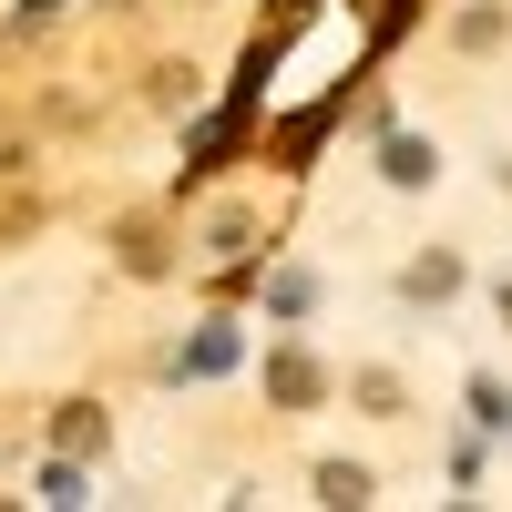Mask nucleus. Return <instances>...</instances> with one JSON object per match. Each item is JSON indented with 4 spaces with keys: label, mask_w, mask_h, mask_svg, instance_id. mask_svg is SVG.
I'll return each mask as SVG.
<instances>
[{
    "label": "nucleus",
    "mask_w": 512,
    "mask_h": 512,
    "mask_svg": "<svg viewBox=\"0 0 512 512\" xmlns=\"http://www.w3.org/2000/svg\"><path fill=\"white\" fill-rule=\"evenodd\" d=\"M400 31V0H287L256 41V82H246V113L277 134V154H308L328 103L359 82L369 41Z\"/></svg>",
    "instance_id": "f257e3e1"
},
{
    "label": "nucleus",
    "mask_w": 512,
    "mask_h": 512,
    "mask_svg": "<svg viewBox=\"0 0 512 512\" xmlns=\"http://www.w3.org/2000/svg\"><path fill=\"white\" fill-rule=\"evenodd\" d=\"M400 297H420V308H441V297H461V256H451V246H431V256H410V277H400Z\"/></svg>",
    "instance_id": "f03ea898"
},
{
    "label": "nucleus",
    "mask_w": 512,
    "mask_h": 512,
    "mask_svg": "<svg viewBox=\"0 0 512 512\" xmlns=\"http://www.w3.org/2000/svg\"><path fill=\"white\" fill-rule=\"evenodd\" d=\"M267 390H277V400H287V410H308V400H318V390H328V369H318V359H308V349H277V359H267Z\"/></svg>",
    "instance_id": "7ed1b4c3"
},
{
    "label": "nucleus",
    "mask_w": 512,
    "mask_h": 512,
    "mask_svg": "<svg viewBox=\"0 0 512 512\" xmlns=\"http://www.w3.org/2000/svg\"><path fill=\"white\" fill-rule=\"evenodd\" d=\"M379 175H390V185H431V175H441V154L420 144V134H390V154H379Z\"/></svg>",
    "instance_id": "20e7f679"
},
{
    "label": "nucleus",
    "mask_w": 512,
    "mask_h": 512,
    "mask_svg": "<svg viewBox=\"0 0 512 512\" xmlns=\"http://www.w3.org/2000/svg\"><path fill=\"white\" fill-rule=\"evenodd\" d=\"M267 308H277V318H308V308H318V277H308V267H277V277H267Z\"/></svg>",
    "instance_id": "39448f33"
},
{
    "label": "nucleus",
    "mask_w": 512,
    "mask_h": 512,
    "mask_svg": "<svg viewBox=\"0 0 512 512\" xmlns=\"http://www.w3.org/2000/svg\"><path fill=\"white\" fill-rule=\"evenodd\" d=\"M502 31H512V11H502V0H482V11H461V52H492Z\"/></svg>",
    "instance_id": "423d86ee"
},
{
    "label": "nucleus",
    "mask_w": 512,
    "mask_h": 512,
    "mask_svg": "<svg viewBox=\"0 0 512 512\" xmlns=\"http://www.w3.org/2000/svg\"><path fill=\"white\" fill-rule=\"evenodd\" d=\"M185 369H195V379H216V369H236V328H205L195 349H185Z\"/></svg>",
    "instance_id": "0eeeda50"
},
{
    "label": "nucleus",
    "mask_w": 512,
    "mask_h": 512,
    "mask_svg": "<svg viewBox=\"0 0 512 512\" xmlns=\"http://www.w3.org/2000/svg\"><path fill=\"white\" fill-rule=\"evenodd\" d=\"M62 451H72V461H93V451H103V410H82V400H72V410H62Z\"/></svg>",
    "instance_id": "6e6552de"
},
{
    "label": "nucleus",
    "mask_w": 512,
    "mask_h": 512,
    "mask_svg": "<svg viewBox=\"0 0 512 512\" xmlns=\"http://www.w3.org/2000/svg\"><path fill=\"white\" fill-rule=\"evenodd\" d=\"M318 502H338V512L369 502V472H359V461H328V472H318Z\"/></svg>",
    "instance_id": "1a4fd4ad"
},
{
    "label": "nucleus",
    "mask_w": 512,
    "mask_h": 512,
    "mask_svg": "<svg viewBox=\"0 0 512 512\" xmlns=\"http://www.w3.org/2000/svg\"><path fill=\"white\" fill-rule=\"evenodd\" d=\"M41 502H93V492H82V461L62 451V461H41Z\"/></svg>",
    "instance_id": "9d476101"
},
{
    "label": "nucleus",
    "mask_w": 512,
    "mask_h": 512,
    "mask_svg": "<svg viewBox=\"0 0 512 512\" xmlns=\"http://www.w3.org/2000/svg\"><path fill=\"white\" fill-rule=\"evenodd\" d=\"M359 410L390 420V410H400V379H390V369H369V379H359Z\"/></svg>",
    "instance_id": "9b49d317"
},
{
    "label": "nucleus",
    "mask_w": 512,
    "mask_h": 512,
    "mask_svg": "<svg viewBox=\"0 0 512 512\" xmlns=\"http://www.w3.org/2000/svg\"><path fill=\"white\" fill-rule=\"evenodd\" d=\"M52 11H62V0H21V11H11V41H21V31H41Z\"/></svg>",
    "instance_id": "f8f14e48"
},
{
    "label": "nucleus",
    "mask_w": 512,
    "mask_h": 512,
    "mask_svg": "<svg viewBox=\"0 0 512 512\" xmlns=\"http://www.w3.org/2000/svg\"><path fill=\"white\" fill-rule=\"evenodd\" d=\"M502 318H512V277H502Z\"/></svg>",
    "instance_id": "ddd939ff"
}]
</instances>
